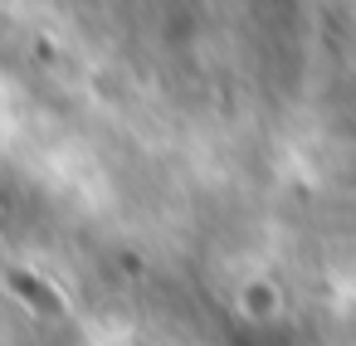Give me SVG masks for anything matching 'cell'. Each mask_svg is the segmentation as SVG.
<instances>
[{
    "label": "cell",
    "mask_w": 356,
    "mask_h": 346,
    "mask_svg": "<svg viewBox=\"0 0 356 346\" xmlns=\"http://www.w3.org/2000/svg\"><path fill=\"white\" fill-rule=\"evenodd\" d=\"M10 283H15V288H20V293H25V297H30L35 307H44V312H54V307H59V297H54V293H49L44 283H35L30 273H10Z\"/></svg>",
    "instance_id": "6da1fadb"
}]
</instances>
